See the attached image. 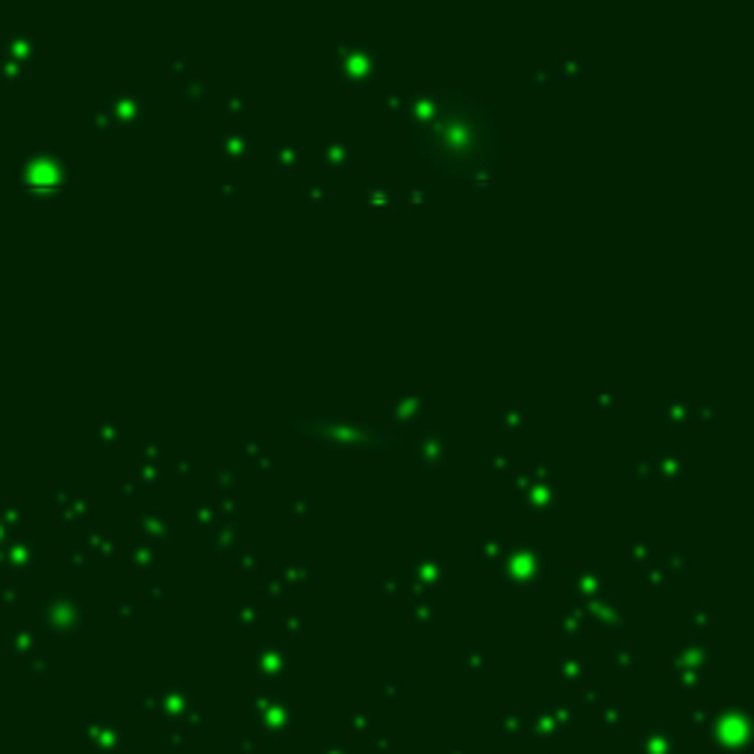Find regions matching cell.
<instances>
[{"mask_svg": "<svg viewBox=\"0 0 754 754\" xmlns=\"http://www.w3.org/2000/svg\"><path fill=\"white\" fill-rule=\"evenodd\" d=\"M377 68H380V56L375 50H368L363 45H345V53H342V62H339V77L351 86H365L377 77Z\"/></svg>", "mask_w": 754, "mask_h": 754, "instance_id": "1", "label": "cell"}, {"mask_svg": "<svg viewBox=\"0 0 754 754\" xmlns=\"http://www.w3.org/2000/svg\"><path fill=\"white\" fill-rule=\"evenodd\" d=\"M324 160L330 162L333 168H348V162H351V148L345 145L342 139H333L330 145L324 148Z\"/></svg>", "mask_w": 754, "mask_h": 754, "instance_id": "2", "label": "cell"}, {"mask_svg": "<svg viewBox=\"0 0 754 754\" xmlns=\"http://www.w3.org/2000/svg\"><path fill=\"white\" fill-rule=\"evenodd\" d=\"M375 192H368V204H375V207H389L392 204V192L386 186H372Z\"/></svg>", "mask_w": 754, "mask_h": 754, "instance_id": "3", "label": "cell"}, {"mask_svg": "<svg viewBox=\"0 0 754 754\" xmlns=\"http://www.w3.org/2000/svg\"><path fill=\"white\" fill-rule=\"evenodd\" d=\"M624 554H631V557H636V554H648V543L645 539H628V543H624V548H622Z\"/></svg>", "mask_w": 754, "mask_h": 754, "instance_id": "4", "label": "cell"}, {"mask_svg": "<svg viewBox=\"0 0 754 754\" xmlns=\"http://www.w3.org/2000/svg\"><path fill=\"white\" fill-rule=\"evenodd\" d=\"M666 421H669V424H672V421L678 424V421H680V398H675V401L666 407Z\"/></svg>", "mask_w": 754, "mask_h": 754, "instance_id": "5", "label": "cell"}, {"mask_svg": "<svg viewBox=\"0 0 754 754\" xmlns=\"http://www.w3.org/2000/svg\"><path fill=\"white\" fill-rule=\"evenodd\" d=\"M595 398H599V401H595V404H599V410H610V407L616 404V401H613V398H616V392H604V395L599 392V395H595Z\"/></svg>", "mask_w": 754, "mask_h": 754, "instance_id": "6", "label": "cell"}, {"mask_svg": "<svg viewBox=\"0 0 754 754\" xmlns=\"http://www.w3.org/2000/svg\"><path fill=\"white\" fill-rule=\"evenodd\" d=\"M751 130H754V121H751Z\"/></svg>", "mask_w": 754, "mask_h": 754, "instance_id": "7", "label": "cell"}]
</instances>
